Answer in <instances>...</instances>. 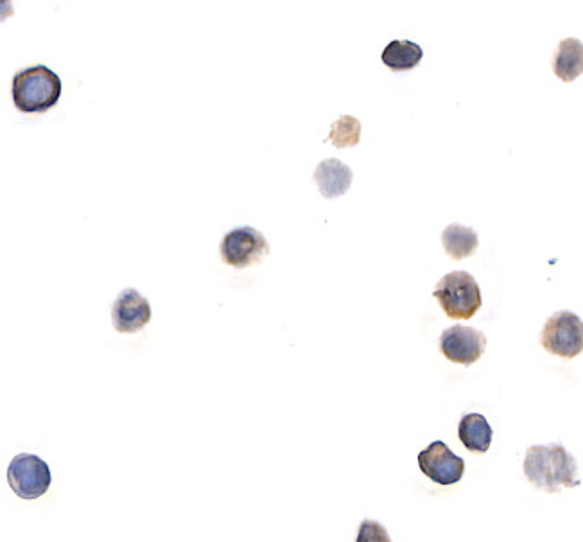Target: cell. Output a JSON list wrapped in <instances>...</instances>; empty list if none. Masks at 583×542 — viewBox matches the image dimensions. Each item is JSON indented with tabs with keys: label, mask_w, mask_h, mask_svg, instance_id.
<instances>
[{
	"label": "cell",
	"mask_w": 583,
	"mask_h": 542,
	"mask_svg": "<svg viewBox=\"0 0 583 542\" xmlns=\"http://www.w3.org/2000/svg\"><path fill=\"white\" fill-rule=\"evenodd\" d=\"M524 474L535 489L555 494L560 489H575L578 480V465L575 456L569 455L560 444L533 446L526 451Z\"/></svg>",
	"instance_id": "cell-1"
},
{
	"label": "cell",
	"mask_w": 583,
	"mask_h": 542,
	"mask_svg": "<svg viewBox=\"0 0 583 542\" xmlns=\"http://www.w3.org/2000/svg\"><path fill=\"white\" fill-rule=\"evenodd\" d=\"M11 96L18 112L44 114L51 110L61 96V79L45 65L20 70L13 78Z\"/></svg>",
	"instance_id": "cell-2"
},
{
	"label": "cell",
	"mask_w": 583,
	"mask_h": 542,
	"mask_svg": "<svg viewBox=\"0 0 583 542\" xmlns=\"http://www.w3.org/2000/svg\"><path fill=\"white\" fill-rule=\"evenodd\" d=\"M433 297L453 320H470L483 304L481 289L467 271H453L436 284Z\"/></svg>",
	"instance_id": "cell-3"
},
{
	"label": "cell",
	"mask_w": 583,
	"mask_h": 542,
	"mask_svg": "<svg viewBox=\"0 0 583 542\" xmlns=\"http://www.w3.org/2000/svg\"><path fill=\"white\" fill-rule=\"evenodd\" d=\"M540 345L553 356L573 359L583 352V322L571 311L549 316L540 333Z\"/></svg>",
	"instance_id": "cell-4"
},
{
	"label": "cell",
	"mask_w": 583,
	"mask_h": 542,
	"mask_svg": "<svg viewBox=\"0 0 583 542\" xmlns=\"http://www.w3.org/2000/svg\"><path fill=\"white\" fill-rule=\"evenodd\" d=\"M221 261L235 270L259 264L270 254L266 237L253 227H237L223 237L219 246Z\"/></svg>",
	"instance_id": "cell-5"
},
{
	"label": "cell",
	"mask_w": 583,
	"mask_h": 542,
	"mask_svg": "<svg viewBox=\"0 0 583 542\" xmlns=\"http://www.w3.org/2000/svg\"><path fill=\"white\" fill-rule=\"evenodd\" d=\"M8 483L18 498H42L51 487V469L40 456L22 453L9 462Z\"/></svg>",
	"instance_id": "cell-6"
},
{
	"label": "cell",
	"mask_w": 583,
	"mask_h": 542,
	"mask_svg": "<svg viewBox=\"0 0 583 542\" xmlns=\"http://www.w3.org/2000/svg\"><path fill=\"white\" fill-rule=\"evenodd\" d=\"M487 349L485 334L469 325H453L440 336V352L453 363L470 367Z\"/></svg>",
	"instance_id": "cell-7"
},
{
	"label": "cell",
	"mask_w": 583,
	"mask_h": 542,
	"mask_svg": "<svg viewBox=\"0 0 583 542\" xmlns=\"http://www.w3.org/2000/svg\"><path fill=\"white\" fill-rule=\"evenodd\" d=\"M418 465L429 480L444 487L458 483L465 473L463 458L454 455L453 451L440 440L429 444V447L418 455Z\"/></svg>",
	"instance_id": "cell-8"
},
{
	"label": "cell",
	"mask_w": 583,
	"mask_h": 542,
	"mask_svg": "<svg viewBox=\"0 0 583 542\" xmlns=\"http://www.w3.org/2000/svg\"><path fill=\"white\" fill-rule=\"evenodd\" d=\"M151 320L148 300L135 289H124L112 307V324L122 334L139 333Z\"/></svg>",
	"instance_id": "cell-9"
},
{
	"label": "cell",
	"mask_w": 583,
	"mask_h": 542,
	"mask_svg": "<svg viewBox=\"0 0 583 542\" xmlns=\"http://www.w3.org/2000/svg\"><path fill=\"white\" fill-rule=\"evenodd\" d=\"M313 178L323 198L332 200L349 191L354 175L347 164H343L338 158H329L318 164Z\"/></svg>",
	"instance_id": "cell-10"
},
{
	"label": "cell",
	"mask_w": 583,
	"mask_h": 542,
	"mask_svg": "<svg viewBox=\"0 0 583 542\" xmlns=\"http://www.w3.org/2000/svg\"><path fill=\"white\" fill-rule=\"evenodd\" d=\"M553 72L564 83L575 81L583 74V44L576 38H566L558 44L553 56Z\"/></svg>",
	"instance_id": "cell-11"
},
{
	"label": "cell",
	"mask_w": 583,
	"mask_h": 542,
	"mask_svg": "<svg viewBox=\"0 0 583 542\" xmlns=\"http://www.w3.org/2000/svg\"><path fill=\"white\" fill-rule=\"evenodd\" d=\"M458 435H460L463 446L465 449H469L470 453H487L490 444H492L494 431L483 415L469 413L460 420Z\"/></svg>",
	"instance_id": "cell-12"
},
{
	"label": "cell",
	"mask_w": 583,
	"mask_h": 542,
	"mask_svg": "<svg viewBox=\"0 0 583 542\" xmlns=\"http://www.w3.org/2000/svg\"><path fill=\"white\" fill-rule=\"evenodd\" d=\"M442 245L451 259L462 261L465 257L476 254L479 237L472 228L453 223L445 228L444 234H442Z\"/></svg>",
	"instance_id": "cell-13"
},
{
	"label": "cell",
	"mask_w": 583,
	"mask_h": 542,
	"mask_svg": "<svg viewBox=\"0 0 583 542\" xmlns=\"http://www.w3.org/2000/svg\"><path fill=\"white\" fill-rule=\"evenodd\" d=\"M424 51L420 45L409 40H393L384 47L381 60L388 69L409 70L415 69L422 62Z\"/></svg>",
	"instance_id": "cell-14"
},
{
	"label": "cell",
	"mask_w": 583,
	"mask_h": 542,
	"mask_svg": "<svg viewBox=\"0 0 583 542\" xmlns=\"http://www.w3.org/2000/svg\"><path fill=\"white\" fill-rule=\"evenodd\" d=\"M327 140H331L336 148L357 146L361 140V123L352 115H341L336 123H332Z\"/></svg>",
	"instance_id": "cell-15"
},
{
	"label": "cell",
	"mask_w": 583,
	"mask_h": 542,
	"mask_svg": "<svg viewBox=\"0 0 583 542\" xmlns=\"http://www.w3.org/2000/svg\"><path fill=\"white\" fill-rule=\"evenodd\" d=\"M356 542H392V539L381 523L366 519L359 526Z\"/></svg>",
	"instance_id": "cell-16"
}]
</instances>
